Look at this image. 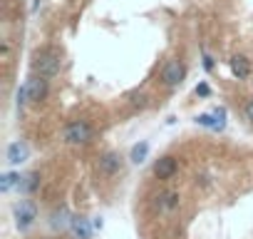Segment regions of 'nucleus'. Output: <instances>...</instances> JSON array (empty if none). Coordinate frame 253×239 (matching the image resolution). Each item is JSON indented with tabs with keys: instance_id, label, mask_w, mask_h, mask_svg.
Wrapping results in <instances>:
<instances>
[{
	"instance_id": "f257e3e1",
	"label": "nucleus",
	"mask_w": 253,
	"mask_h": 239,
	"mask_svg": "<svg viewBox=\"0 0 253 239\" xmlns=\"http://www.w3.org/2000/svg\"><path fill=\"white\" fill-rule=\"evenodd\" d=\"M94 137V127L89 125V120H72L62 130V142L65 145H87Z\"/></svg>"
},
{
	"instance_id": "f03ea898",
	"label": "nucleus",
	"mask_w": 253,
	"mask_h": 239,
	"mask_svg": "<svg viewBox=\"0 0 253 239\" xmlns=\"http://www.w3.org/2000/svg\"><path fill=\"white\" fill-rule=\"evenodd\" d=\"M47 90H50L47 77L33 75V77L18 90V105L23 107V105H30V102H40V100L47 97Z\"/></svg>"
},
{
	"instance_id": "7ed1b4c3",
	"label": "nucleus",
	"mask_w": 253,
	"mask_h": 239,
	"mask_svg": "<svg viewBox=\"0 0 253 239\" xmlns=\"http://www.w3.org/2000/svg\"><path fill=\"white\" fill-rule=\"evenodd\" d=\"M60 65H62L60 55L55 50H50V48L35 53V58H33V72L40 75V77H47V80L60 72Z\"/></svg>"
},
{
	"instance_id": "20e7f679",
	"label": "nucleus",
	"mask_w": 253,
	"mask_h": 239,
	"mask_svg": "<svg viewBox=\"0 0 253 239\" xmlns=\"http://www.w3.org/2000/svg\"><path fill=\"white\" fill-rule=\"evenodd\" d=\"M184 75H186V67H184V62H179V60H169V62L162 67V82H164L167 87L181 85Z\"/></svg>"
},
{
	"instance_id": "39448f33",
	"label": "nucleus",
	"mask_w": 253,
	"mask_h": 239,
	"mask_svg": "<svg viewBox=\"0 0 253 239\" xmlns=\"http://www.w3.org/2000/svg\"><path fill=\"white\" fill-rule=\"evenodd\" d=\"M122 167H124V160H122L119 152H104V155L99 157V162H97V170H99L102 175H107V177L119 175Z\"/></svg>"
},
{
	"instance_id": "423d86ee",
	"label": "nucleus",
	"mask_w": 253,
	"mask_h": 239,
	"mask_svg": "<svg viewBox=\"0 0 253 239\" xmlns=\"http://www.w3.org/2000/svg\"><path fill=\"white\" fill-rule=\"evenodd\" d=\"M152 172H154V177H157V179H171V177L179 172V162H176V157L164 155V157H159V160L154 162Z\"/></svg>"
},
{
	"instance_id": "0eeeda50",
	"label": "nucleus",
	"mask_w": 253,
	"mask_h": 239,
	"mask_svg": "<svg viewBox=\"0 0 253 239\" xmlns=\"http://www.w3.org/2000/svg\"><path fill=\"white\" fill-rule=\"evenodd\" d=\"M179 192H174V189H164V192H159L157 194V199H154V207L159 209V212H164V214H169V212H174L176 207H179Z\"/></svg>"
},
{
	"instance_id": "6e6552de",
	"label": "nucleus",
	"mask_w": 253,
	"mask_h": 239,
	"mask_svg": "<svg viewBox=\"0 0 253 239\" xmlns=\"http://www.w3.org/2000/svg\"><path fill=\"white\" fill-rule=\"evenodd\" d=\"M15 219H18V227L20 229H28L33 222H35V207L30 202H20L15 207Z\"/></svg>"
},
{
	"instance_id": "1a4fd4ad",
	"label": "nucleus",
	"mask_w": 253,
	"mask_h": 239,
	"mask_svg": "<svg viewBox=\"0 0 253 239\" xmlns=\"http://www.w3.org/2000/svg\"><path fill=\"white\" fill-rule=\"evenodd\" d=\"M231 72H233L238 80H246V77L251 75V62H248V58L233 55V58H231Z\"/></svg>"
},
{
	"instance_id": "9d476101",
	"label": "nucleus",
	"mask_w": 253,
	"mask_h": 239,
	"mask_svg": "<svg viewBox=\"0 0 253 239\" xmlns=\"http://www.w3.org/2000/svg\"><path fill=\"white\" fill-rule=\"evenodd\" d=\"M28 155H30V150H28L25 142H13V145L8 147V162H10V165H20V162H25Z\"/></svg>"
},
{
	"instance_id": "9b49d317",
	"label": "nucleus",
	"mask_w": 253,
	"mask_h": 239,
	"mask_svg": "<svg viewBox=\"0 0 253 239\" xmlns=\"http://www.w3.org/2000/svg\"><path fill=\"white\" fill-rule=\"evenodd\" d=\"M70 227H72V232H75L77 239H89V234H92V227H89V222L84 217H72L70 219Z\"/></svg>"
},
{
	"instance_id": "f8f14e48",
	"label": "nucleus",
	"mask_w": 253,
	"mask_h": 239,
	"mask_svg": "<svg viewBox=\"0 0 253 239\" xmlns=\"http://www.w3.org/2000/svg\"><path fill=\"white\" fill-rule=\"evenodd\" d=\"M147 155H149V142H139V145H134V147H132L129 160H132L134 165H142V162L147 160Z\"/></svg>"
},
{
	"instance_id": "ddd939ff",
	"label": "nucleus",
	"mask_w": 253,
	"mask_h": 239,
	"mask_svg": "<svg viewBox=\"0 0 253 239\" xmlns=\"http://www.w3.org/2000/svg\"><path fill=\"white\" fill-rule=\"evenodd\" d=\"M20 184V175H15V172H8L5 177H3V184H0V189L3 192H10L13 187H18Z\"/></svg>"
},
{
	"instance_id": "4468645a",
	"label": "nucleus",
	"mask_w": 253,
	"mask_h": 239,
	"mask_svg": "<svg viewBox=\"0 0 253 239\" xmlns=\"http://www.w3.org/2000/svg\"><path fill=\"white\" fill-rule=\"evenodd\" d=\"M129 105L132 107H144L147 105V95L144 92H132L129 95Z\"/></svg>"
},
{
	"instance_id": "2eb2a0df",
	"label": "nucleus",
	"mask_w": 253,
	"mask_h": 239,
	"mask_svg": "<svg viewBox=\"0 0 253 239\" xmlns=\"http://www.w3.org/2000/svg\"><path fill=\"white\" fill-rule=\"evenodd\" d=\"M209 92H211V87H209V85H199V87H196V95H201V97H206Z\"/></svg>"
},
{
	"instance_id": "dca6fc26",
	"label": "nucleus",
	"mask_w": 253,
	"mask_h": 239,
	"mask_svg": "<svg viewBox=\"0 0 253 239\" xmlns=\"http://www.w3.org/2000/svg\"><path fill=\"white\" fill-rule=\"evenodd\" d=\"M246 117L253 122V100H248V105H246Z\"/></svg>"
}]
</instances>
